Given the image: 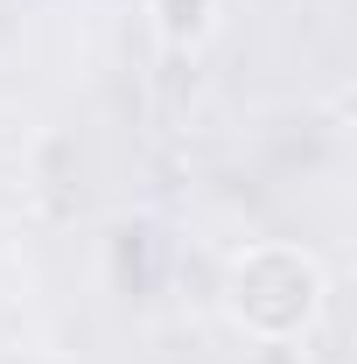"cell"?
<instances>
[{"mask_svg": "<svg viewBox=\"0 0 357 364\" xmlns=\"http://www.w3.org/2000/svg\"><path fill=\"white\" fill-rule=\"evenodd\" d=\"M315 309V273L294 252H260L238 267V316L260 329H294Z\"/></svg>", "mask_w": 357, "mask_h": 364, "instance_id": "1", "label": "cell"}]
</instances>
